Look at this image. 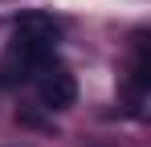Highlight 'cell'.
Instances as JSON below:
<instances>
[{"label":"cell","mask_w":151,"mask_h":147,"mask_svg":"<svg viewBox=\"0 0 151 147\" xmlns=\"http://www.w3.org/2000/svg\"><path fill=\"white\" fill-rule=\"evenodd\" d=\"M33 82H37V94H41V102H45L49 110H65V106H74V98H78L74 74L65 70V66H57L53 57L45 61V66L33 70Z\"/></svg>","instance_id":"6da1fadb"},{"label":"cell","mask_w":151,"mask_h":147,"mask_svg":"<svg viewBox=\"0 0 151 147\" xmlns=\"http://www.w3.org/2000/svg\"><path fill=\"white\" fill-rule=\"evenodd\" d=\"M17 37H25V41H33L41 49H53L57 37H61V24L53 17H45V12H21L17 17Z\"/></svg>","instance_id":"7a4b0ae2"}]
</instances>
